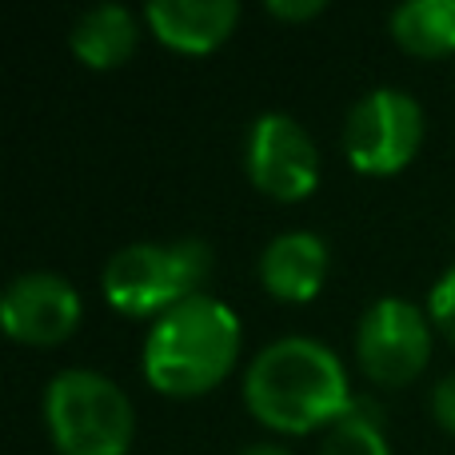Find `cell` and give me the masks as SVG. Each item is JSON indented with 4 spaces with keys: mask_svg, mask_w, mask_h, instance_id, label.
I'll list each match as a JSON object with an SVG mask.
<instances>
[{
    "mask_svg": "<svg viewBox=\"0 0 455 455\" xmlns=\"http://www.w3.org/2000/svg\"><path fill=\"white\" fill-rule=\"evenodd\" d=\"M243 403L272 432L307 435L344 416L352 384L328 344L312 336H280L259 347L243 371Z\"/></svg>",
    "mask_w": 455,
    "mask_h": 455,
    "instance_id": "obj_1",
    "label": "cell"
},
{
    "mask_svg": "<svg viewBox=\"0 0 455 455\" xmlns=\"http://www.w3.org/2000/svg\"><path fill=\"white\" fill-rule=\"evenodd\" d=\"M240 339L243 328L224 299L208 296V291L192 296L168 307L148 328L140 355L144 379L172 400L204 395L232 371L235 355H240Z\"/></svg>",
    "mask_w": 455,
    "mask_h": 455,
    "instance_id": "obj_2",
    "label": "cell"
},
{
    "mask_svg": "<svg viewBox=\"0 0 455 455\" xmlns=\"http://www.w3.org/2000/svg\"><path fill=\"white\" fill-rule=\"evenodd\" d=\"M212 275V248L196 235L172 243H128L112 251L100 272V288L116 312L124 315H164L168 307L184 304L192 296H204V283Z\"/></svg>",
    "mask_w": 455,
    "mask_h": 455,
    "instance_id": "obj_3",
    "label": "cell"
},
{
    "mask_svg": "<svg viewBox=\"0 0 455 455\" xmlns=\"http://www.w3.org/2000/svg\"><path fill=\"white\" fill-rule=\"evenodd\" d=\"M44 424L60 455H124L136 435V411L104 371L64 368L44 387Z\"/></svg>",
    "mask_w": 455,
    "mask_h": 455,
    "instance_id": "obj_4",
    "label": "cell"
},
{
    "mask_svg": "<svg viewBox=\"0 0 455 455\" xmlns=\"http://www.w3.org/2000/svg\"><path fill=\"white\" fill-rule=\"evenodd\" d=\"M424 144V108L403 88H371L347 108L344 156L363 176H395Z\"/></svg>",
    "mask_w": 455,
    "mask_h": 455,
    "instance_id": "obj_5",
    "label": "cell"
},
{
    "mask_svg": "<svg viewBox=\"0 0 455 455\" xmlns=\"http://www.w3.org/2000/svg\"><path fill=\"white\" fill-rule=\"evenodd\" d=\"M355 360L371 384H411L432 360V323L411 299H376L355 323Z\"/></svg>",
    "mask_w": 455,
    "mask_h": 455,
    "instance_id": "obj_6",
    "label": "cell"
},
{
    "mask_svg": "<svg viewBox=\"0 0 455 455\" xmlns=\"http://www.w3.org/2000/svg\"><path fill=\"white\" fill-rule=\"evenodd\" d=\"M243 172L264 196L296 204L320 184V148L296 116L264 112L243 136Z\"/></svg>",
    "mask_w": 455,
    "mask_h": 455,
    "instance_id": "obj_7",
    "label": "cell"
},
{
    "mask_svg": "<svg viewBox=\"0 0 455 455\" xmlns=\"http://www.w3.org/2000/svg\"><path fill=\"white\" fill-rule=\"evenodd\" d=\"M80 315L84 304L76 288L56 272H20L0 296V328L28 347L64 344L80 328Z\"/></svg>",
    "mask_w": 455,
    "mask_h": 455,
    "instance_id": "obj_8",
    "label": "cell"
},
{
    "mask_svg": "<svg viewBox=\"0 0 455 455\" xmlns=\"http://www.w3.org/2000/svg\"><path fill=\"white\" fill-rule=\"evenodd\" d=\"M256 272L267 296L283 299V304H307L312 296H320L323 280H328V243L304 228L280 232L264 243Z\"/></svg>",
    "mask_w": 455,
    "mask_h": 455,
    "instance_id": "obj_9",
    "label": "cell"
},
{
    "mask_svg": "<svg viewBox=\"0 0 455 455\" xmlns=\"http://www.w3.org/2000/svg\"><path fill=\"white\" fill-rule=\"evenodd\" d=\"M148 32L176 52H212L240 24L235 0H148L144 4Z\"/></svg>",
    "mask_w": 455,
    "mask_h": 455,
    "instance_id": "obj_10",
    "label": "cell"
},
{
    "mask_svg": "<svg viewBox=\"0 0 455 455\" xmlns=\"http://www.w3.org/2000/svg\"><path fill=\"white\" fill-rule=\"evenodd\" d=\"M136 40H140V28H136V16L128 12L124 4L84 8L68 32L72 52L96 72L120 68V64L136 52Z\"/></svg>",
    "mask_w": 455,
    "mask_h": 455,
    "instance_id": "obj_11",
    "label": "cell"
},
{
    "mask_svg": "<svg viewBox=\"0 0 455 455\" xmlns=\"http://www.w3.org/2000/svg\"><path fill=\"white\" fill-rule=\"evenodd\" d=\"M392 28L395 44L411 56H448L455 52V0H403L392 8Z\"/></svg>",
    "mask_w": 455,
    "mask_h": 455,
    "instance_id": "obj_12",
    "label": "cell"
},
{
    "mask_svg": "<svg viewBox=\"0 0 455 455\" xmlns=\"http://www.w3.org/2000/svg\"><path fill=\"white\" fill-rule=\"evenodd\" d=\"M384 411L368 395H352L347 411L328 427L320 443V455H392L384 435Z\"/></svg>",
    "mask_w": 455,
    "mask_h": 455,
    "instance_id": "obj_13",
    "label": "cell"
},
{
    "mask_svg": "<svg viewBox=\"0 0 455 455\" xmlns=\"http://www.w3.org/2000/svg\"><path fill=\"white\" fill-rule=\"evenodd\" d=\"M427 320L455 344V267H448L435 280V288L427 291Z\"/></svg>",
    "mask_w": 455,
    "mask_h": 455,
    "instance_id": "obj_14",
    "label": "cell"
},
{
    "mask_svg": "<svg viewBox=\"0 0 455 455\" xmlns=\"http://www.w3.org/2000/svg\"><path fill=\"white\" fill-rule=\"evenodd\" d=\"M432 416H435V424H440L443 432L455 435V371L451 376H443L440 384L432 387Z\"/></svg>",
    "mask_w": 455,
    "mask_h": 455,
    "instance_id": "obj_15",
    "label": "cell"
},
{
    "mask_svg": "<svg viewBox=\"0 0 455 455\" xmlns=\"http://www.w3.org/2000/svg\"><path fill=\"white\" fill-rule=\"evenodd\" d=\"M267 12L280 20H312L323 12V0H267Z\"/></svg>",
    "mask_w": 455,
    "mask_h": 455,
    "instance_id": "obj_16",
    "label": "cell"
},
{
    "mask_svg": "<svg viewBox=\"0 0 455 455\" xmlns=\"http://www.w3.org/2000/svg\"><path fill=\"white\" fill-rule=\"evenodd\" d=\"M240 455H291V451L280 448V443H251V448H243Z\"/></svg>",
    "mask_w": 455,
    "mask_h": 455,
    "instance_id": "obj_17",
    "label": "cell"
}]
</instances>
